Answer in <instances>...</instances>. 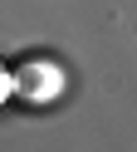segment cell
Listing matches in <instances>:
<instances>
[{
	"label": "cell",
	"mask_w": 137,
	"mask_h": 152,
	"mask_svg": "<svg viewBox=\"0 0 137 152\" xmlns=\"http://www.w3.org/2000/svg\"><path fill=\"white\" fill-rule=\"evenodd\" d=\"M10 74H15V103H25V108H49L64 93V69L54 59H44V54L20 59Z\"/></svg>",
	"instance_id": "1"
},
{
	"label": "cell",
	"mask_w": 137,
	"mask_h": 152,
	"mask_svg": "<svg viewBox=\"0 0 137 152\" xmlns=\"http://www.w3.org/2000/svg\"><path fill=\"white\" fill-rule=\"evenodd\" d=\"M5 103H15V74H10V64L0 59V108Z\"/></svg>",
	"instance_id": "2"
}]
</instances>
